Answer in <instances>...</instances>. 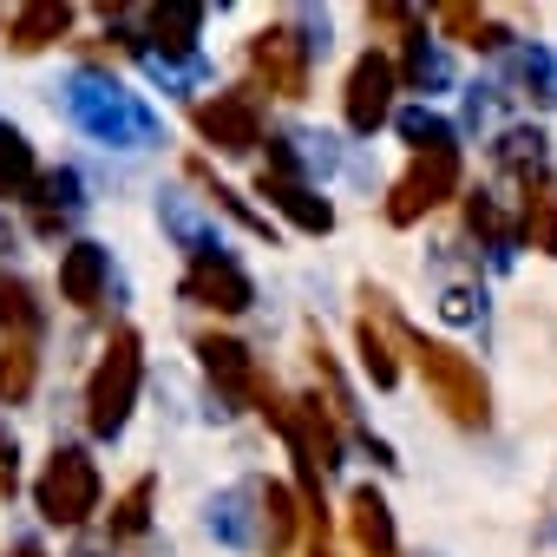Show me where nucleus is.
<instances>
[{"mask_svg":"<svg viewBox=\"0 0 557 557\" xmlns=\"http://www.w3.org/2000/svg\"><path fill=\"white\" fill-rule=\"evenodd\" d=\"M387 329H394V342L413 355V368L426 374V387H433V400L446 407V420H459V426H485V420H492V387H485V374H479L459 348L426 342V335L407 329L400 315H387Z\"/></svg>","mask_w":557,"mask_h":557,"instance_id":"nucleus-1","label":"nucleus"},{"mask_svg":"<svg viewBox=\"0 0 557 557\" xmlns=\"http://www.w3.org/2000/svg\"><path fill=\"white\" fill-rule=\"evenodd\" d=\"M66 112H73V125H79L86 138H99V145H151V138H158L151 106H145L138 92H125L119 79H106V73H79V79L66 86Z\"/></svg>","mask_w":557,"mask_h":557,"instance_id":"nucleus-2","label":"nucleus"},{"mask_svg":"<svg viewBox=\"0 0 557 557\" xmlns=\"http://www.w3.org/2000/svg\"><path fill=\"white\" fill-rule=\"evenodd\" d=\"M138 381H145L138 335H132V329H112V342H106V355H99V368H92V381H86V426H92L99 440L125 433L132 400H138Z\"/></svg>","mask_w":557,"mask_h":557,"instance_id":"nucleus-3","label":"nucleus"},{"mask_svg":"<svg viewBox=\"0 0 557 557\" xmlns=\"http://www.w3.org/2000/svg\"><path fill=\"white\" fill-rule=\"evenodd\" d=\"M34 505L47 524H86L99 511V466L79 446H53V459L34 485Z\"/></svg>","mask_w":557,"mask_h":557,"instance_id":"nucleus-4","label":"nucleus"},{"mask_svg":"<svg viewBox=\"0 0 557 557\" xmlns=\"http://www.w3.org/2000/svg\"><path fill=\"white\" fill-rule=\"evenodd\" d=\"M453 190H459V145H453V151H420V158L394 177V190H387V223L407 230V223H420L426 210H440Z\"/></svg>","mask_w":557,"mask_h":557,"instance_id":"nucleus-5","label":"nucleus"},{"mask_svg":"<svg viewBox=\"0 0 557 557\" xmlns=\"http://www.w3.org/2000/svg\"><path fill=\"white\" fill-rule=\"evenodd\" d=\"M309 53H315V40H302L296 27H262L249 40V73L275 99H309Z\"/></svg>","mask_w":557,"mask_h":557,"instance_id":"nucleus-6","label":"nucleus"},{"mask_svg":"<svg viewBox=\"0 0 557 557\" xmlns=\"http://www.w3.org/2000/svg\"><path fill=\"white\" fill-rule=\"evenodd\" d=\"M394 86H400V73H394V60H387V53H361V60H355L342 106H348V125H355L361 138H368V132H381V125L394 119Z\"/></svg>","mask_w":557,"mask_h":557,"instance_id":"nucleus-7","label":"nucleus"},{"mask_svg":"<svg viewBox=\"0 0 557 557\" xmlns=\"http://www.w3.org/2000/svg\"><path fill=\"white\" fill-rule=\"evenodd\" d=\"M197 132L216 151H230V158L256 151L262 145V106H256V92H216V99H203L197 106Z\"/></svg>","mask_w":557,"mask_h":557,"instance_id":"nucleus-8","label":"nucleus"},{"mask_svg":"<svg viewBox=\"0 0 557 557\" xmlns=\"http://www.w3.org/2000/svg\"><path fill=\"white\" fill-rule=\"evenodd\" d=\"M184 296L190 302H203V309H216V315H243L249 302H256V283L243 275V262L236 256H190V275H184Z\"/></svg>","mask_w":557,"mask_h":557,"instance_id":"nucleus-9","label":"nucleus"},{"mask_svg":"<svg viewBox=\"0 0 557 557\" xmlns=\"http://www.w3.org/2000/svg\"><path fill=\"white\" fill-rule=\"evenodd\" d=\"M197 355H203V374L216 381V394H223L230 407H249V400H256L262 374H256V361H249V348H243V342H230V335H203V342H197Z\"/></svg>","mask_w":557,"mask_h":557,"instance_id":"nucleus-10","label":"nucleus"},{"mask_svg":"<svg viewBox=\"0 0 557 557\" xmlns=\"http://www.w3.org/2000/svg\"><path fill=\"white\" fill-rule=\"evenodd\" d=\"M256 190H262L275 210H283L296 230H309V236H329V230H335V203H329V197H315L302 177H275V171H262V177H256Z\"/></svg>","mask_w":557,"mask_h":557,"instance_id":"nucleus-11","label":"nucleus"},{"mask_svg":"<svg viewBox=\"0 0 557 557\" xmlns=\"http://www.w3.org/2000/svg\"><path fill=\"white\" fill-rule=\"evenodd\" d=\"M106 283H112V256H106L99 243H73V249L60 256V296H66L73 309H99V302H106Z\"/></svg>","mask_w":557,"mask_h":557,"instance_id":"nucleus-12","label":"nucleus"},{"mask_svg":"<svg viewBox=\"0 0 557 557\" xmlns=\"http://www.w3.org/2000/svg\"><path fill=\"white\" fill-rule=\"evenodd\" d=\"M348 531H355V544H361L368 557H394V550H400L394 511H387V498H381L374 485H355V498H348Z\"/></svg>","mask_w":557,"mask_h":557,"instance_id":"nucleus-13","label":"nucleus"},{"mask_svg":"<svg viewBox=\"0 0 557 557\" xmlns=\"http://www.w3.org/2000/svg\"><path fill=\"white\" fill-rule=\"evenodd\" d=\"M518 197H524V216H518V236H524L531 249H544V256H557V184H550V171H537L531 184H518Z\"/></svg>","mask_w":557,"mask_h":557,"instance_id":"nucleus-14","label":"nucleus"},{"mask_svg":"<svg viewBox=\"0 0 557 557\" xmlns=\"http://www.w3.org/2000/svg\"><path fill=\"white\" fill-rule=\"evenodd\" d=\"M466 230L492 249V269H511V249H518V230L505 223V210H498V197L492 190H472L466 197Z\"/></svg>","mask_w":557,"mask_h":557,"instance_id":"nucleus-15","label":"nucleus"},{"mask_svg":"<svg viewBox=\"0 0 557 557\" xmlns=\"http://www.w3.org/2000/svg\"><path fill=\"white\" fill-rule=\"evenodd\" d=\"M511 79L524 86V99H531V106H557V53H550L544 40L511 47Z\"/></svg>","mask_w":557,"mask_h":557,"instance_id":"nucleus-16","label":"nucleus"},{"mask_svg":"<svg viewBox=\"0 0 557 557\" xmlns=\"http://www.w3.org/2000/svg\"><path fill=\"white\" fill-rule=\"evenodd\" d=\"M73 27V8H60V0H34V8H21L14 14V53H40V47H53L60 34Z\"/></svg>","mask_w":557,"mask_h":557,"instance_id":"nucleus-17","label":"nucleus"},{"mask_svg":"<svg viewBox=\"0 0 557 557\" xmlns=\"http://www.w3.org/2000/svg\"><path fill=\"white\" fill-rule=\"evenodd\" d=\"M138 21L151 27V40H164L158 53H190L197 27H203V8H145ZM151 40H132V47H151Z\"/></svg>","mask_w":557,"mask_h":557,"instance_id":"nucleus-18","label":"nucleus"},{"mask_svg":"<svg viewBox=\"0 0 557 557\" xmlns=\"http://www.w3.org/2000/svg\"><path fill=\"white\" fill-rule=\"evenodd\" d=\"M0 335L8 342H34L40 335V302L21 275H0Z\"/></svg>","mask_w":557,"mask_h":557,"instance_id":"nucleus-19","label":"nucleus"},{"mask_svg":"<svg viewBox=\"0 0 557 557\" xmlns=\"http://www.w3.org/2000/svg\"><path fill=\"white\" fill-rule=\"evenodd\" d=\"M492 158H498V171H505V177L531 184V177L544 171V132H524V125H511V132L492 145Z\"/></svg>","mask_w":557,"mask_h":557,"instance_id":"nucleus-20","label":"nucleus"},{"mask_svg":"<svg viewBox=\"0 0 557 557\" xmlns=\"http://www.w3.org/2000/svg\"><path fill=\"white\" fill-rule=\"evenodd\" d=\"M440 27L459 34V40L479 47V53H505V47H511V34H505L492 14H479V8H440Z\"/></svg>","mask_w":557,"mask_h":557,"instance_id":"nucleus-21","label":"nucleus"},{"mask_svg":"<svg viewBox=\"0 0 557 557\" xmlns=\"http://www.w3.org/2000/svg\"><path fill=\"white\" fill-rule=\"evenodd\" d=\"M407 86H413V92H440V86H453V66H446V53H440V47L420 34V27L407 34Z\"/></svg>","mask_w":557,"mask_h":557,"instance_id":"nucleus-22","label":"nucleus"},{"mask_svg":"<svg viewBox=\"0 0 557 557\" xmlns=\"http://www.w3.org/2000/svg\"><path fill=\"white\" fill-rule=\"evenodd\" d=\"M34 368H40L34 342H0V400L8 407H21L34 394Z\"/></svg>","mask_w":557,"mask_h":557,"instance_id":"nucleus-23","label":"nucleus"},{"mask_svg":"<svg viewBox=\"0 0 557 557\" xmlns=\"http://www.w3.org/2000/svg\"><path fill=\"white\" fill-rule=\"evenodd\" d=\"M256 505H262V524H269V544H289L296 537V524H302V511H296V492L289 485H256Z\"/></svg>","mask_w":557,"mask_h":557,"instance_id":"nucleus-24","label":"nucleus"},{"mask_svg":"<svg viewBox=\"0 0 557 557\" xmlns=\"http://www.w3.org/2000/svg\"><path fill=\"white\" fill-rule=\"evenodd\" d=\"M394 125H400V138L413 145V158H420V151H453V125H446L440 112H426V106H407Z\"/></svg>","mask_w":557,"mask_h":557,"instance_id":"nucleus-25","label":"nucleus"},{"mask_svg":"<svg viewBox=\"0 0 557 557\" xmlns=\"http://www.w3.org/2000/svg\"><path fill=\"white\" fill-rule=\"evenodd\" d=\"M34 210H40V230H53V210H79V171H47L34 177Z\"/></svg>","mask_w":557,"mask_h":557,"instance_id":"nucleus-26","label":"nucleus"},{"mask_svg":"<svg viewBox=\"0 0 557 557\" xmlns=\"http://www.w3.org/2000/svg\"><path fill=\"white\" fill-rule=\"evenodd\" d=\"M249 498H256V492L236 485V492H223V498L210 505V531H216L223 544H256V524H249V511H243Z\"/></svg>","mask_w":557,"mask_h":557,"instance_id":"nucleus-27","label":"nucleus"},{"mask_svg":"<svg viewBox=\"0 0 557 557\" xmlns=\"http://www.w3.org/2000/svg\"><path fill=\"white\" fill-rule=\"evenodd\" d=\"M132 53L145 60V73L158 86H203V60L197 53H158V47H132Z\"/></svg>","mask_w":557,"mask_h":557,"instance_id":"nucleus-28","label":"nucleus"},{"mask_svg":"<svg viewBox=\"0 0 557 557\" xmlns=\"http://www.w3.org/2000/svg\"><path fill=\"white\" fill-rule=\"evenodd\" d=\"M355 342H361V368H368V381H374V387H394V381H400V361L387 355V335L374 329V315L355 329Z\"/></svg>","mask_w":557,"mask_h":557,"instance_id":"nucleus-29","label":"nucleus"},{"mask_svg":"<svg viewBox=\"0 0 557 557\" xmlns=\"http://www.w3.org/2000/svg\"><path fill=\"white\" fill-rule=\"evenodd\" d=\"M190 177H197V184H203V197H210V203H223V210H230V216H236L243 230H256V236H275V230H269V223H262L256 210H243V197H236L230 184H216V177H210V164H197V158H190Z\"/></svg>","mask_w":557,"mask_h":557,"instance_id":"nucleus-30","label":"nucleus"},{"mask_svg":"<svg viewBox=\"0 0 557 557\" xmlns=\"http://www.w3.org/2000/svg\"><path fill=\"white\" fill-rule=\"evenodd\" d=\"M151 524V479H138L119 505H112V537H138Z\"/></svg>","mask_w":557,"mask_h":557,"instance_id":"nucleus-31","label":"nucleus"},{"mask_svg":"<svg viewBox=\"0 0 557 557\" xmlns=\"http://www.w3.org/2000/svg\"><path fill=\"white\" fill-rule=\"evenodd\" d=\"M0 171H8V184H14V190L34 177V151H27V138H21V132H8V125H0Z\"/></svg>","mask_w":557,"mask_h":557,"instance_id":"nucleus-32","label":"nucleus"},{"mask_svg":"<svg viewBox=\"0 0 557 557\" xmlns=\"http://www.w3.org/2000/svg\"><path fill=\"white\" fill-rule=\"evenodd\" d=\"M14 485H21V446H14V433L0 426V492L14 498Z\"/></svg>","mask_w":557,"mask_h":557,"instance_id":"nucleus-33","label":"nucleus"},{"mask_svg":"<svg viewBox=\"0 0 557 557\" xmlns=\"http://www.w3.org/2000/svg\"><path fill=\"white\" fill-rule=\"evenodd\" d=\"M368 27H381V34H413V8H368Z\"/></svg>","mask_w":557,"mask_h":557,"instance_id":"nucleus-34","label":"nucleus"},{"mask_svg":"<svg viewBox=\"0 0 557 557\" xmlns=\"http://www.w3.org/2000/svg\"><path fill=\"white\" fill-rule=\"evenodd\" d=\"M472 302H479L472 289H446V296H440V315H446V322H479V309H472Z\"/></svg>","mask_w":557,"mask_h":557,"instance_id":"nucleus-35","label":"nucleus"},{"mask_svg":"<svg viewBox=\"0 0 557 557\" xmlns=\"http://www.w3.org/2000/svg\"><path fill=\"white\" fill-rule=\"evenodd\" d=\"M309 557H335L329 550V531H309Z\"/></svg>","mask_w":557,"mask_h":557,"instance_id":"nucleus-36","label":"nucleus"},{"mask_svg":"<svg viewBox=\"0 0 557 557\" xmlns=\"http://www.w3.org/2000/svg\"><path fill=\"white\" fill-rule=\"evenodd\" d=\"M8 557H47V550H40V544H14Z\"/></svg>","mask_w":557,"mask_h":557,"instance_id":"nucleus-37","label":"nucleus"}]
</instances>
